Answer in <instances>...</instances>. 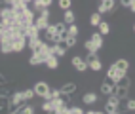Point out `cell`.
I'll use <instances>...</instances> for the list:
<instances>
[{
	"instance_id": "cell-1",
	"label": "cell",
	"mask_w": 135,
	"mask_h": 114,
	"mask_svg": "<svg viewBox=\"0 0 135 114\" xmlns=\"http://www.w3.org/2000/svg\"><path fill=\"white\" fill-rule=\"evenodd\" d=\"M0 21H2L6 27H12V25L17 21V13H15V10H13L12 6L2 8V13H0Z\"/></svg>"
},
{
	"instance_id": "cell-2",
	"label": "cell",
	"mask_w": 135,
	"mask_h": 114,
	"mask_svg": "<svg viewBox=\"0 0 135 114\" xmlns=\"http://www.w3.org/2000/svg\"><path fill=\"white\" fill-rule=\"evenodd\" d=\"M32 90H34V93H36V97H40V99H50L51 87H50L48 82H36V84L32 86Z\"/></svg>"
},
{
	"instance_id": "cell-3",
	"label": "cell",
	"mask_w": 135,
	"mask_h": 114,
	"mask_svg": "<svg viewBox=\"0 0 135 114\" xmlns=\"http://www.w3.org/2000/svg\"><path fill=\"white\" fill-rule=\"evenodd\" d=\"M86 61H88L89 71H93V72H101L103 71V61L97 57V53H88L86 55Z\"/></svg>"
},
{
	"instance_id": "cell-4",
	"label": "cell",
	"mask_w": 135,
	"mask_h": 114,
	"mask_svg": "<svg viewBox=\"0 0 135 114\" xmlns=\"http://www.w3.org/2000/svg\"><path fill=\"white\" fill-rule=\"evenodd\" d=\"M51 101V107H53V112L55 114H69V103L61 97H55V99H50Z\"/></svg>"
},
{
	"instance_id": "cell-5",
	"label": "cell",
	"mask_w": 135,
	"mask_h": 114,
	"mask_svg": "<svg viewBox=\"0 0 135 114\" xmlns=\"http://www.w3.org/2000/svg\"><path fill=\"white\" fill-rule=\"evenodd\" d=\"M12 46H13L15 53H21V51L27 48V36H25V34H17V36L12 40Z\"/></svg>"
},
{
	"instance_id": "cell-6",
	"label": "cell",
	"mask_w": 135,
	"mask_h": 114,
	"mask_svg": "<svg viewBox=\"0 0 135 114\" xmlns=\"http://www.w3.org/2000/svg\"><path fill=\"white\" fill-rule=\"evenodd\" d=\"M70 63H73L74 71H78V72H86L88 68H89V67H88V61H86V57H80V55H74Z\"/></svg>"
},
{
	"instance_id": "cell-7",
	"label": "cell",
	"mask_w": 135,
	"mask_h": 114,
	"mask_svg": "<svg viewBox=\"0 0 135 114\" xmlns=\"http://www.w3.org/2000/svg\"><path fill=\"white\" fill-rule=\"evenodd\" d=\"M126 74H128V72H124V71H118V68L114 67V63H112V65L109 67V71H107V78H109V80H112L114 84L118 82L120 78H124Z\"/></svg>"
},
{
	"instance_id": "cell-8",
	"label": "cell",
	"mask_w": 135,
	"mask_h": 114,
	"mask_svg": "<svg viewBox=\"0 0 135 114\" xmlns=\"http://www.w3.org/2000/svg\"><path fill=\"white\" fill-rule=\"evenodd\" d=\"M50 51H51V55L61 59V57L67 55V46L65 44H50Z\"/></svg>"
},
{
	"instance_id": "cell-9",
	"label": "cell",
	"mask_w": 135,
	"mask_h": 114,
	"mask_svg": "<svg viewBox=\"0 0 135 114\" xmlns=\"http://www.w3.org/2000/svg\"><path fill=\"white\" fill-rule=\"evenodd\" d=\"M114 87H116V84L107 78V80L101 84V87H99V93L101 95H110V93H114Z\"/></svg>"
},
{
	"instance_id": "cell-10",
	"label": "cell",
	"mask_w": 135,
	"mask_h": 114,
	"mask_svg": "<svg viewBox=\"0 0 135 114\" xmlns=\"http://www.w3.org/2000/svg\"><path fill=\"white\" fill-rule=\"evenodd\" d=\"M97 101H99V93H95V91H88L82 95V103L88 105V107H93Z\"/></svg>"
},
{
	"instance_id": "cell-11",
	"label": "cell",
	"mask_w": 135,
	"mask_h": 114,
	"mask_svg": "<svg viewBox=\"0 0 135 114\" xmlns=\"http://www.w3.org/2000/svg\"><path fill=\"white\" fill-rule=\"evenodd\" d=\"M42 44H44V40H42L40 36L27 38V46H29V49H31V51H38V49L42 48Z\"/></svg>"
},
{
	"instance_id": "cell-12",
	"label": "cell",
	"mask_w": 135,
	"mask_h": 114,
	"mask_svg": "<svg viewBox=\"0 0 135 114\" xmlns=\"http://www.w3.org/2000/svg\"><path fill=\"white\" fill-rule=\"evenodd\" d=\"M10 103H12V108L13 107H21V105H25V97H23V91H15L12 93V97H10Z\"/></svg>"
},
{
	"instance_id": "cell-13",
	"label": "cell",
	"mask_w": 135,
	"mask_h": 114,
	"mask_svg": "<svg viewBox=\"0 0 135 114\" xmlns=\"http://www.w3.org/2000/svg\"><path fill=\"white\" fill-rule=\"evenodd\" d=\"M59 90H61V95H67V97H70V95L76 91V84H74V82H67V84H63Z\"/></svg>"
},
{
	"instance_id": "cell-14",
	"label": "cell",
	"mask_w": 135,
	"mask_h": 114,
	"mask_svg": "<svg viewBox=\"0 0 135 114\" xmlns=\"http://www.w3.org/2000/svg\"><path fill=\"white\" fill-rule=\"evenodd\" d=\"M114 67L118 68V71L128 72V71H129V61H128V59H124V57H120V59H116V61H114Z\"/></svg>"
},
{
	"instance_id": "cell-15",
	"label": "cell",
	"mask_w": 135,
	"mask_h": 114,
	"mask_svg": "<svg viewBox=\"0 0 135 114\" xmlns=\"http://www.w3.org/2000/svg\"><path fill=\"white\" fill-rule=\"evenodd\" d=\"M25 36L27 38H32V36H40V31H38V27L36 25H29V27H25Z\"/></svg>"
},
{
	"instance_id": "cell-16",
	"label": "cell",
	"mask_w": 135,
	"mask_h": 114,
	"mask_svg": "<svg viewBox=\"0 0 135 114\" xmlns=\"http://www.w3.org/2000/svg\"><path fill=\"white\" fill-rule=\"evenodd\" d=\"M128 93H129V87L128 86H116L114 87V95H118L120 99H126V97H128Z\"/></svg>"
},
{
	"instance_id": "cell-17",
	"label": "cell",
	"mask_w": 135,
	"mask_h": 114,
	"mask_svg": "<svg viewBox=\"0 0 135 114\" xmlns=\"http://www.w3.org/2000/svg\"><path fill=\"white\" fill-rule=\"evenodd\" d=\"M44 65H46L48 68H51V71H55V68L59 67V57H55V55H50V57L46 59V63H44Z\"/></svg>"
},
{
	"instance_id": "cell-18",
	"label": "cell",
	"mask_w": 135,
	"mask_h": 114,
	"mask_svg": "<svg viewBox=\"0 0 135 114\" xmlns=\"http://www.w3.org/2000/svg\"><path fill=\"white\" fill-rule=\"evenodd\" d=\"M63 21H65L67 25L74 23V21H76V15H74V12H73V10H65V12H63Z\"/></svg>"
},
{
	"instance_id": "cell-19",
	"label": "cell",
	"mask_w": 135,
	"mask_h": 114,
	"mask_svg": "<svg viewBox=\"0 0 135 114\" xmlns=\"http://www.w3.org/2000/svg\"><path fill=\"white\" fill-rule=\"evenodd\" d=\"M101 21H103V15L99 13V12H93L91 15H89V25H91V27H97Z\"/></svg>"
},
{
	"instance_id": "cell-20",
	"label": "cell",
	"mask_w": 135,
	"mask_h": 114,
	"mask_svg": "<svg viewBox=\"0 0 135 114\" xmlns=\"http://www.w3.org/2000/svg\"><path fill=\"white\" fill-rule=\"evenodd\" d=\"M0 51L2 53H13V46H12V42H8V40H4V42H0Z\"/></svg>"
},
{
	"instance_id": "cell-21",
	"label": "cell",
	"mask_w": 135,
	"mask_h": 114,
	"mask_svg": "<svg viewBox=\"0 0 135 114\" xmlns=\"http://www.w3.org/2000/svg\"><path fill=\"white\" fill-rule=\"evenodd\" d=\"M89 38H91V42L95 44V46H97L99 49L103 48V34H101V32H93V34H91Z\"/></svg>"
},
{
	"instance_id": "cell-22",
	"label": "cell",
	"mask_w": 135,
	"mask_h": 114,
	"mask_svg": "<svg viewBox=\"0 0 135 114\" xmlns=\"http://www.w3.org/2000/svg\"><path fill=\"white\" fill-rule=\"evenodd\" d=\"M84 48L88 49V53H99V48L91 42V38H88V40L84 42Z\"/></svg>"
},
{
	"instance_id": "cell-23",
	"label": "cell",
	"mask_w": 135,
	"mask_h": 114,
	"mask_svg": "<svg viewBox=\"0 0 135 114\" xmlns=\"http://www.w3.org/2000/svg\"><path fill=\"white\" fill-rule=\"evenodd\" d=\"M12 8L15 10V13H17V15H21V13H25L27 10H29V4H27V2H19V4H13Z\"/></svg>"
},
{
	"instance_id": "cell-24",
	"label": "cell",
	"mask_w": 135,
	"mask_h": 114,
	"mask_svg": "<svg viewBox=\"0 0 135 114\" xmlns=\"http://www.w3.org/2000/svg\"><path fill=\"white\" fill-rule=\"evenodd\" d=\"M57 6H59V10H70L73 8V0H57Z\"/></svg>"
},
{
	"instance_id": "cell-25",
	"label": "cell",
	"mask_w": 135,
	"mask_h": 114,
	"mask_svg": "<svg viewBox=\"0 0 135 114\" xmlns=\"http://www.w3.org/2000/svg\"><path fill=\"white\" fill-rule=\"evenodd\" d=\"M78 32H80V29H78V25H76V23L67 25V34H70V36H78Z\"/></svg>"
},
{
	"instance_id": "cell-26",
	"label": "cell",
	"mask_w": 135,
	"mask_h": 114,
	"mask_svg": "<svg viewBox=\"0 0 135 114\" xmlns=\"http://www.w3.org/2000/svg\"><path fill=\"white\" fill-rule=\"evenodd\" d=\"M97 27H99V32H101L103 36H105V34H109V32H110V25L107 23V21H101V23L97 25Z\"/></svg>"
},
{
	"instance_id": "cell-27",
	"label": "cell",
	"mask_w": 135,
	"mask_h": 114,
	"mask_svg": "<svg viewBox=\"0 0 135 114\" xmlns=\"http://www.w3.org/2000/svg\"><path fill=\"white\" fill-rule=\"evenodd\" d=\"M29 65H31V67H38V65H42V61H40L38 53H34V51H32V55L29 57Z\"/></svg>"
},
{
	"instance_id": "cell-28",
	"label": "cell",
	"mask_w": 135,
	"mask_h": 114,
	"mask_svg": "<svg viewBox=\"0 0 135 114\" xmlns=\"http://www.w3.org/2000/svg\"><path fill=\"white\" fill-rule=\"evenodd\" d=\"M23 97H25V101H32L34 97H36V93H34L32 87H27V90L23 91Z\"/></svg>"
},
{
	"instance_id": "cell-29",
	"label": "cell",
	"mask_w": 135,
	"mask_h": 114,
	"mask_svg": "<svg viewBox=\"0 0 135 114\" xmlns=\"http://www.w3.org/2000/svg\"><path fill=\"white\" fill-rule=\"evenodd\" d=\"M78 42V36H70V34H67V40H65V46L67 48H74Z\"/></svg>"
},
{
	"instance_id": "cell-30",
	"label": "cell",
	"mask_w": 135,
	"mask_h": 114,
	"mask_svg": "<svg viewBox=\"0 0 135 114\" xmlns=\"http://www.w3.org/2000/svg\"><path fill=\"white\" fill-rule=\"evenodd\" d=\"M42 110L46 112V114H51V112H53V107H51V101H50V99H44V103H42Z\"/></svg>"
},
{
	"instance_id": "cell-31",
	"label": "cell",
	"mask_w": 135,
	"mask_h": 114,
	"mask_svg": "<svg viewBox=\"0 0 135 114\" xmlns=\"http://www.w3.org/2000/svg\"><path fill=\"white\" fill-rule=\"evenodd\" d=\"M53 25H55V32H59V34L67 32V23L65 21H59V23H53Z\"/></svg>"
},
{
	"instance_id": "cell-32",
	"label": "cell",
	"mask_w": 135,
	"mask_h": 114,
	"mask_svg": "<svg viewBox=\"0 0 135 114\" xmlns=\"http://www.w3.org/2000/svg\"><path fill=\"white\" fill-rule=\"evenodd\" d=\"M82 107H78V105H73V107H69V114H82Z\"/></svg>"
},
{
	"instance_id": "cell-33",
	"label": "cell",
	"mask_w": 135,
	"mask_h": 114,
	"mask_svg": "<svg viewBox=\"0 0 135 114\" xmlns=\"http://www.w3.org/2000/svg\"><path fill=\"white\" fill-rule=\"evenodd\" d=\"M34 110H36V108H34L32 107V105H23V114H34Z\"/></svg>"
},
{
	"instance_id": "cell-34",
	"label": "cell",
	"mask_w": 135,
	"mask_h": 114,
	"mask_svg": "<svg viewBox=\"0 0 135 114\" xmlns=\"http://www.w3.org/2000/svg\"><path fill=\"white\" fill-rule=\"evenodd\" d=\"M126 108H128L129 112H135V99H128V101H126Z\"/></svg>"
},
{
	"instance_id": "cell-35",
	"label": "cell",
	"mask_w": 135,
	"mask_h": 114,
	"mask_svg": "<svg viewBox=\"0 0 135 114\" xmlns=\"http://www.w3.org/2000/svg\"><path fill=\"white\" fill-rule=\"evenodd\" d=\"M19 2H27V4H31L32 0H4V4H8V6H13V4H19Z\"/></svg>"
},
{
	"instance_id": "cell-36",
	"label": "cell",
	"mask_w": 135,
	"mask_h": 114,
	"mask_svg": "<svg viewBox=\"0 0 135 114\" xmlns=\"http://www.w3.org/2000/svg\"><path fill=\"white\" fill-rule=\"evenodd\" d=\"M55 97H61V90L59 87H53V90L50 91V99H55Z\"/></svg>"
},
{
	"instance_id": "cell-37",
	"label": "cell",
	"mask_w": 135,
	"mask_h": 114,
	"mask_svg": "<svg viewBox=\"0 0 135 114\" xmlns=\"http://www.w3.org/2000/svg\"><path fill=\"white\" fill-rule=\"evenodd\" d=\"M120 6L122 8H129L131 6V0H120Z\"/></svg>"
},
{
	"instance_id": "cell-38",
	"label": "cell",
	"mask_w": 135,
	"mask_h": 114,
	"mask_svg": "<svg viewBox=\"0 0 135 114\" xmlns=\"http://www.w3.org/2000/svg\"><path fill=\"white\" fill-rule=\"evenodd\" d=\"M129 12L135 13V0H131V6H129Z\"/></svg>"
},
{
	"instance_id": "cell-39",
	"label": "cell",
	"mask_w": 135,
	"mask_h": 114,
	"mask_svg": "<svg viewBox=\"0 0 135 114\" xmlns=\"http://www.w3.org/2000/svg\"><path fill=\"white\" fill-rule=\"evenodd\" d=\"M99 2H116V0H99Z\"/></svg>"
},
{
	"instance_id": "cell-40",
	"label": "cell",
	"mask_w": 135,
	"mask_h": 114,
	"mask_svg": "<svg viewBox=\"0 0 135 114\" xmlns=\"http://www.w3.org/2000/svg\"><path fill=\"white\" fill-rule=\"evenodd\" d=\"M133 32H135V23H133Z\"/></svg>"
},
{
	"instance_id": "cell-41",
	"label": "cell",
	"mask_w": 135,
	"mask_h": 114,
	"mask_svg": "<svg viewBox=\"0 0 135 114\" xmlns=\"http://www.w3.org/2000/svg\"><path fill=\"white\" fill-rule=\"evenodd\" d=\"M0 13H2V8H0Z\"/></svg>"
}]
</instances>
